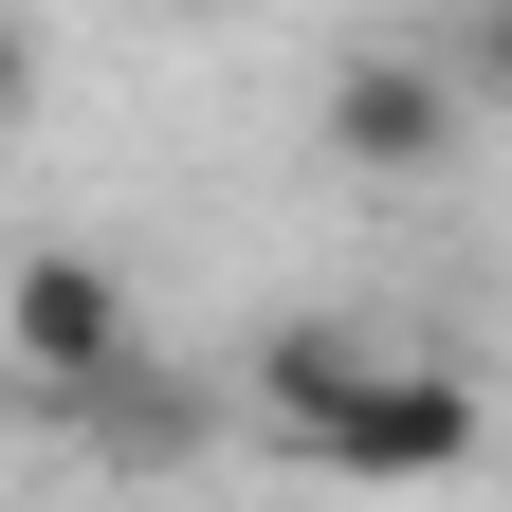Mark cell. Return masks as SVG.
<instances>
[{"mask_svg":"<svg viewBox=\"0 0 512 512\" xmlns=\"http://www.w3.org/2000/svg\"><path fill=\"white\" fill-rule=\"evenodd\" d=\"M275 439H293V458H330V476H458L476 439H494V403H476L458 366H366V348H348Z\"/></svg>","mask_w":512,"mask_h":512,"instance_id":"6da1fadb","label":"cell"},{"mask_svg":"<svg viewBox=\"0 0 512 512\" xmlns=\"http://www.w3.org/2000/svg\"><path fill=\"white\" fill-rule=\"evenodd\" d=\"M0 348H19V403H55V384H110L147 330H128V275H110V256L37 238L19 275H0Z\"/></svg>","mask_w":512,"mask_h":512,"instance_id":"7a4b0ae2","label":"cell"},{"mask_svg":"<svg viewBox=\"0 0 512 512\" xmlns=\"http://www.w3.org/2000/svg\"><path fill=\"white\" fill-rule=\"evenodd\" d=\"M311 128H330V165H366V183H421V165H458V74H439V55H348Z\"/></svg>","mask_w":512,"mask_h":512,"instance_id":"3957f363","label":"cell"},{"mask_svg":"<svg viewBox=\"0 0 512 512\" xmlns=\"http://www.w3.org/2000/svg\"><path fill=\"white\" fill-rule=\"evenodd\" d=\"M37 421H74V439H92L110 476H183V458H202V439H220V403H202V384H183L165 348H128L110 384H55Z\"/></svg>","mask_w":512,"mask_h":512,"instance_id":"277c9868","label":"cell"},{"mask_svg":"<svg viewBox=\"0 0 512 512\" xmlns=\"http://www.w3.org/2000/svg\"><path fill=\"white\" fill-rule=\"evenodd\" d=\"M0 128H37V19L0 0Z\"/></svg>","mask_w":512,"mask_h":512,"instance_id":"5b68a950","label":"cell"},{"mask_svg":"<svg viewBox=\"0 0 512 512\" xmlns=\"http://www.w3.org/2000/svg\"><path fill=\"white\" fill-rule=\"evenodd\" d=\"M494 55H512V19H494Z\"/></svg>","mask_w":512,"mask_h":512,"instance_id":"8992f818","label":"cell"}]
</instances>
